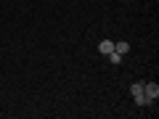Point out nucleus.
<instances>
[{"label":"nucleus","mask_w":159,"mask_h":119,"mask_svg":"<svg viewBox=\"0 0 159 119\" xmlns=\"http://www.w3.org/2000/svg\"><path fill=\"white\" fill-rule=\"evenodd\" d=\"M143 93H146L151 101H157V98H159V85H157V82H143Z\"/></svg>","instance_id":"obj_1"},{"label":"nucleus","mask_w":159,"mask_h":119,"mask_svg":"<svg viewBox=\"0 0 159 119\" xmlns=\"http://www.w3.org/2000/svg\"><path fill=\"white\" fill-rule=\"evenodd\" d=\"M98 51L106 56V53H111V51H114V42H111V40H101V42H98Z\"/></svg>","instance_id":"obj_2"},{"label":"nucleus","mask_w":159,"mask_h":119,"mask_svg":"<svg viewBox=\"0 0 159 119\" xmlns=\"http://www.w3.org/2000/svg\"><path fill=\"white\" fill-rule=\"evenodd\" d=\"M133 98H135V103H138V106H146V103H151V98H148V95H146L143 90L138 93V95H133Z\"/></svg>","instance_id":"obj_3"},{"label":"nucleus","mask_w":159,"mask_h":119,"mask_svg":"<svg viewBox=\"0 0 159 119\" xmlns=\"http://www.w3.org/2000/svg\"><path fill=\"white\" fill-rule=\"evenodd\" d=\"M114 51H117L119 56H125V53H130V45H127V42H114Z\"/></svg>","instance_id":"obj_4"},{"label":"nucleus","mask_w":159,"mask_h":119,"mask_svg":"<svg viewBox=\"0 0 159 119\" xmlns=\"http://www.w3.org/2000/svg\"><path fill=\"white\" fill-rule=\"evenodd\" d=\"M106 56H109V61H111L114 66H117V64H122V56H119L117 51H111V53H106Z\"/></svg>","instance_id":"obj_5"},{"label":"nucleus","mask_w":159,"mask_h":119,"mask_svg":"<svg viewBox=\"0 0 159 119\" xmlns=\"http://www.w3.org/2000/svg\"><path fill=\"white\" fill-rule=\"evenodd\" d=\"M141 90H143V82H133V87H130V93H133V95H138Z\"/></svg>","instance_id":"obj_6"}]
</instances>
